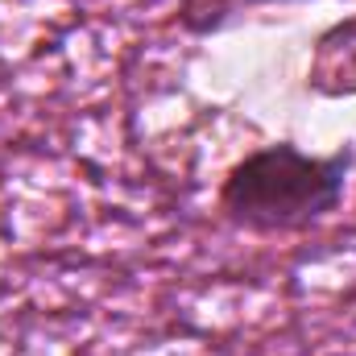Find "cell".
<instances>
[{"mask_svg": "<svg viewBox=\"0 0 356 356\" xmlns=\"http://www.w3.org/2000/svg\"><path fill=\"white\" fill-rule=\"evenodd\" d=\"M353 162V145H340L336 154H307L294 141L261 145L220 178L216 203L228 224L253 236L302 232L344 203Z\"/></svg>", "mask_w": 356, "mask_h": 356, "instance_id": "obj_1", "label": "cell"}, {"mask_svg": "<svg viewBox=\"0 0 356 356\" xmlns=\"http://www.w3.org/2000/svg\"><path fill=\"white\" fill-rule=\"evenodd\" d=\"M353 71H356V46H353Z\"/></svg>", "mask_w": 356, "mask_h": 356, "instance_id": "obj_2", "label": "cell"}]
</instances>
